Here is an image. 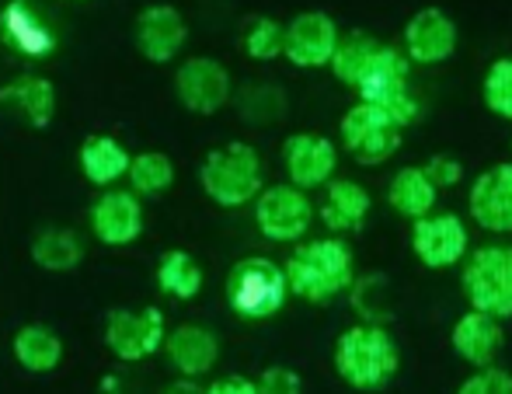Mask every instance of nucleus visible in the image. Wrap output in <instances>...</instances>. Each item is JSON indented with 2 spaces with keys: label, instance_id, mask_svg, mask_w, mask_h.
Here are the masks:
<instances>
[{
  "label": "nucleus",
  "instance_id": "nucleus-1",
  "mask_svg": "<svg viewBox=\"0 0 512 394\" xmlns=\"http://www.w3.org/2000/svg\"><path fill=\"white\" fill-rule=\"evenodd\" d=\"M283 272L293 297L307 300V304H328L352 286L356 259H352V248L342 241V234H331V238H314L293 248Z\"/></svg>",
  "mask_w": 512,
  "mask_h": 394
},
{
  "label": "nucleus",
  "instance_id": "nucleus-2",
  "mask_svg": "<svg viewBox=\"0 0 512 394\" xmlns=\"http://www.w3.org/2000/svg\"><path fill=\"white\" fill-rule=\"evenodd\" d=\"M401 349L387 325L377 321H359L345 328L335 342V374L352 391H380L398 377Z\"/></svg>",
  "mask_w": 512,
  "mask_h": 394
},
{
  "label": "nucleus",
  "instance_id": "nucleus-3",
  "mask_svg": "<svg viewBox=\"0 0 512 394\" xmlns=\"http://www.w3.org/2000/svg\"><path fill=\"white\" fill-rule=\"evenodd\" d=\"M199 185L209 203L223 206V210H241V206L255 203L265 185L262 157L251 143H223V147L209 150L206 161L199 164Z\"/></svg>",
  "mask_w": 512,
  "mask_h": 394
},
{
  "label": "nucleus",
  "instance_id": "nucleus-4",
  "mask_svg": "<svg viewBox=\"0 0 512 394\" xmlns=\"http://www.w3.org/2000/svg\"><path fill=\"white\" fill-rule=\"evenodd\" d=\"M286 300H290V286H286V272L279 262L265 259V255H248L230 265L227 304L237 318L269 321L283 311Z\"/></svg>",
  "mask_w": 512,
  "mask_h": 394
},
{
  "label": "nucleus",
  "instance_id": "nucleus-5",
  "mask_svg": "<svg viewBox=\"0 0 512 394\" xmlns=\"http://www.w3.org/2000/svg\"><path fill=\"white\" fill-rule=\"evenodd\" d=\"M460 286L474 311L512 318V245H485L464 255Z\"/></svg>",
  "mask_w": 512,
  "mask_h": 394
},
{
  "label": "nucleus",
  "instance_id": "nucleus-6",
  "mask_svg": "<svg viewBox=\"0 0 512 394\" xmlns=\"http://www.w3.org/2000/svg\"><path fill=\"white\" fill-rule=\"evenodd\" d=\"M338 136H342L345 154L363 168H377V164L391 161L401 147V126L370 102H359L345 112L338 123Z\"/></svg>",
  "mask_w": 512,
  "mask_h": 394
},
{
  "label": "nucleus",
  "instance_id": "nucleus-7",
  "mask_svg": "<svg viewBox=\"0 0 512 394\" xmlns=\"http://www.w3.org/2000/svg\"><path fill=\"white\" fill-rule=\"evenodd\" d=\"M314 217L317 210L310 203V196L293 182L262 185V192L255 196V227L262 238L276 241V245H297V241H304Z\"/></svg>",
  "mask_w": 512,
  "mask_h": 394
},
{
  "label": "nucleus",
  "instance_id": "nucleus-8",
  "mask_svg": "<svg viewBox=\"0 0 512 394\" xmlns=\"http://www.w3.org/2000/svg\"><path fill=\"white\" fill-rule=\"evenodd\" d=\"M168 321L161 307H143V311H108L105 318V349L115 360L140 363L147 356L161 353Z\"/></svg>",
  "mask_w": 512,
  "mask_h": 394
},
{
  "label": "nucleus",
  "instance_id": "nucleus-9",
  "mask_svg": "<svg viewBox=\"0 0 512 394\" xmlns=\"http://www.w3.org/2000/svg\"><path fill=\"white\" fill-rule=\"evenodd\" d=\"M411 252L425 269H453L471 252V234L457 213H425L411 224Z\"/></svg>",
  "mask_w": 512,
  "mask_h": 394
},
{
  "label": "nucleus",
  "instance_id": "nucleus-10",
  "mask_svg": "<svg viewBox=\"0 0 512 394\" xmlns=\"http://www.w3.org/2000/svg\"><path fill=\"white\" fill-rule=\"evenodd\" d=\"M175 98L192 116H216L234 98L230 70L213 56H192L175 70Z\"/></svg>",
  "mask_w": 512,
  "mask_h": 394
},
{
  "label": "nucleus",
  "instance_id": "nucleus-11",
  "mask_svg": "<svg viewBox=\"0 0 512 394\" xmlns=\"http://www.w3.org/2000/svg\"><path fill=\"white\" fill-rule=\"evenodd\" d=\"M338 25L324 11H304L283 25V56L300 70H321L338 46Z\"/></svg>",
  "mask_w": 512,
  "mask_h": 394
},
{
  "label": "nucleus",
  "instance_id": "nucleus-12",
  "mask_svg": "<svg viewBox=\"0 0 512 394\" xmlns=\"http://www.w3.org/2000/svg\"><path fill=\"white\" fill-rule=\"evenodd\" d=\"M457 21L443 7H422L405 25V56L418 67H439L457 53Z\"/></svg>",
  "mask_w": 512,
  "mask_h": 394
},
{
  "label": "nucleus",
  "instance_id": "nucleus-13",
  "mask_svg": "<svg viewBox=\"0 0 512 394\" xmlns=\"http://www.w3.org/2000/svg\"><path fill=\"white\" fill-rule=\"evenodd\" d=\"M467 213L488 234H512V164H492L471 182Z\"/></svg>",
  "mask_w": 512,
  "mask_h": 394
},
{
  "label": "nucleus",
  "instance_id": "nucleus-14",
  "mask_svg": "<svg viewBox=\"0 0 512 394\" xmlns=\"http://www.w3.org/2000/svg\"><path fill=\"white\" fill-rule=\"evenodd\" d=\"M143 199L133 189H112L91 203V234H95L102 245L108 248H122L133 245L143 234Z\"/></svg>",
  "mask_w": 512,
  "mask_h": 394
},
{
  "label": "nucleus",
  "instance_id": "nucleus-15",
  "mask_svg": "<svg viewBox=\"0 0 512 394\" xmlns=\"http://www.w3.org/2000/svg\"><path fill=\"white\" fill-rule=\"evenodd\" d=\"M283 168L297 189H321L324 182L335 178L338 168V147L321 133H297L286 136L283 143Z\"/></svg>",
  "mask_w": 512,
  "mask_h": 394
},
{
  "label": "nucleus",
  "instance_id": "nucleus-16",
  "mask_svg": "<svg viewBox=\"0 0 512 394\" xmlns=\"http://www.w3.org/2000/svg\"><path fill=\"white\" fill-rule=\"evenodd\" d=\"M189 42V25L171 4H154L136 14V49L150 63H171Z\"/></svg>",
  "mask_w": 512,
  "mask_h": 394
},
{
  "label": "nucleus",
  "instance_id": "nucleus-17",
  "mask_svg": "<svg viewBox=\"0 0 512 394\" xmlns=\"http://www.w3.org/2000/svg\"><path fill=\"white\" fill-rule=\"evenodd\" d=\"M0 35L7 39V46L18 49L25 60H46L56 53L60 39L53 28L42 21V14L25 0H7L0 7Z\"/></svg>",
  "mask_w": 512,
  "mask_h": 394
},
{
  "label": "nucleus",
  "instance_id": "nucleus-18",
  "mask_svg": "<svg viewBox=\"0 0 512 394\" xmlns=\"http://www.w3.org/2000/svg\"><path fill=\"white\" fill-rule=\"evenodd\" d=\"M502 346H506L502 321L485 311H474V307L467 314H460L450 328V349L464 363H471V367H488V363H495Z\"/></svg>",
  "mask_w": 512,
  "mask_h": 394
},
{
  "label": "nucleus",
  "instance_id": "nucleus-19",
  "mask_svg": "<svg viewBox=\"0 0 512 394\" xmlns=\"http://www.w3.org/2000/svg\"><path fill=\"white\" fill-rule=\"evenodd\" d=\"M164 356L171 360V367L182 377H206L209 370L220 360V339L209 332L206 325H196V321H185V325L171 328L164 335Z\"/></svg>",
  "mask_w": 512,
  "mask_h": 394
},
{
  "label": "nucleus",
  "instance_id": "nucleus-20",
  "mask_svg": "<svg viewBox=\"0 0 512 394\" xmlns=\"http://www.w3.org/2000/svg\"><path fill=\"white\" fill-rule=\"evenodd\" d=\"M324 203L317 210V217L324 220L331 234H359L370 220L373 199L366 192V185L352 182V178H331L321 185Z\"/></svg>",
  "mask_w": 512,
  "mask_h": 394
},
{
  "label": "nucleus",
  "instance_id": "nucleus-21",
  "mask_svg": "<svg viewBox=\"0 0 512 394\" xmlns=\"http://www.w3.org/2000/svg\"><path fill=\"white\" fill-rule=\"evenodd\" d=\"M129 150L122 147L115 136H105V133H95L81 143L77 150V164H81V175L88 178L91 185L98 189H108V185H119L129 171Z\"/></svg>",
  "mask_w": 512,
  "mask_h": 394
},
{
  "label": "nucleus",
  "instance_id": "nucleus-22",
  "mask_svg": "<svg viewBox=\"0 0 512 394\" xmlns=\"http://www.w3.org/2000/svg\"><path fill=\"white\" fill-rule=\"evenodd\" d=\"M0 102L14 105L18 116L35 130H46L56 116V88L53 81H46L39 74H25L7 84V88H0Z\"/></svg>",
  "mask_w": 512,
  "mask_h": 394
},
{
  "label": "nucleus",
  "instance_id": "nucleus-23",
  "mask_svg": "<svg viewBox=\"0 0 512 394\" xmlns=\"http://www.w3.org/2000/svg\"><path fill=\"white\" fill-rule=\"evenodd\" d=\"M14 360L28 374H53L63 363V339L49 325H25L14 335Z\"/></svg>",
  "mask_w": 512,
  "mask_h": 394
},
{
  "label": "nucleus",
  "instance_id": "nucleus-24",
  "mask_svg": "<svg viewBox=\"0 0 512 394\" xmlns=\"http://www.w3.org/2000/svg\"><path fill=\"white\" fill-rule=\"evenodd\" d=\"M380 49H384V42L373 39L370 32H352V35H345V39H338L328 67L345 88H359V81H363L373 63H377Z\"/></svg>",
  "mask_w": 512,
  "mask_h": 394
},
{
  "label": "nucleus",
  "instance_id": "nucleus-25",
  "mask_svg": "<svg viewBox=\"0 0 512 394\" xmlns=\"http://www.w3.org/2000/svg\"><path fill=\"white\" fill-rule=\"evenodd\" d=\"M436 196H439V189L429 182V175H425L422 168H401L398 175L391 178V185H387V203H391V210L408 220L432 213Z\"/></svg>",
  "mask_w": 512,
  "mask_h": 394
},
{
  "label": "nucleus",
  "instance_id": "nucleus-26",
  "mask_svg": "<svg viewBox=\"0 0 512 394\" xmlns=\"http://www.w3.org/2000/svg\"><path fill=\"white\" fill-rule=\"evenodd\" d=\"M154 276H157V290H161L164 297H175V300L199 297V290H203V283H206L203 265L192 259L189 252H182V248L164 252L161 259H157Z\"/></svg>",
  "mask_w": 512,
  "mask_h": 394
},
{
  "label": "nucleus",
  "instance_id": "nucleus-27",
  "mask_svg": "<svg viewBox=\"0 0 512 394\" xmlns=\"http://www.w3.org/2000/svg\"><path fill=\"white\" fill-rule=\"evenodd\" d=\"M175 161L161 150H143V154H133L129 157V189L136 192L140 199H154V196H164V192L175 185Z\"/></svg>",
  "mask_w": 512,
  "mask_h": 394
},
{
  "label": "nucleus",
  "instance_id": "nucleus-28",
  "mask_svg": "<svg viewBox=\"0 0 512 394\" xmlns=\"http://www.w3.org/2000/svg\"><path fill=\"white\" fill-rule=\"evenodd\" d=\"M32 259L46 272H70L81 265L84 245L74 231H67V227H46L42 234H35Z\"/></svg>",
  "mask_w": 512,
  "mask_h": 394
},
{
  "label": "nucleus",
  "instance_id": "nucleus-29",
  "mask_svg": "<svg viewBox=\"0 0 512 394\" xmlns=\"http://www.w3.org/2000/svg\"><path fill=\"white\" fill-rule=\"evenodd\" d=\"M345 293H349V304L356 307L363 321H377V325H387V321H391V286H387L384 272L356 276Z\"/></svg>",
  "mask_w": 512,
  "mask_h": 394
},
{
  "label": "nucleus",
  "instance_id": "nucleus-30",
  "mask_svg": "<svg viewBox=\"0 0 512 394\" xmlns=\"http://www.w3.org/2000/svg\"><path fill=\"white\" fill-rule=\"evenodd\" d=\"M237 109H241V119L251 126H272L286 116V95L272 84H255L248 88L241 98H237Z\"/></svg>",
  "mask_w": 512,
  "mask_h": 394
},
{
  "label": "nucleus",
  "instance_id": "nucleus-31",
  "mask_svg": "<svg viewBox=\"0 0 512 394\" xmlns=\"http://www.w3.org/2000/svg\"><path fill=\"white\" fill-rule=\"evenodd\" d=\"M481 102H485V109L492 112V116L512 123V56H499V60L485 70Z\"/></svg>",
  "mask_w": 512,
  "mask_h": 394
},
{
  "label": "nucleus",
  "instance_id": "nucleus-32",
  "mask_svg": "<svg viewBox=\"0 0 512 394\" xmlns=\"http://www.w3.org/2000/svg\"><path fill=\"white\" fill-rule=\"evenodd\" d=\"M241 46L258 63L279 60L283 56V25L276 18H251L241 35Z\"/></svg>",
  "mask_w": 512,
  "mask_h": 394
},
{
  "label": "nucleus",
  "instance_id": "nucleus-33",
  "mask_svg": "<svg viewBox=\"0 0 512 394\" xmlns=\"http://www.w3.org/2000/svg\"><path fill=\"white\" fill-rule=\"evenodd\" d=\"M457 391L460 394H512V374L502 367H495V363L474 367V374L464 377Z\"/></svg>",
  "mask_w": 512,
  "mask_h": 394
},
{
  "label": "nucleus",
  "instance_id": "nucleus-34",
  "mask_svg": "<svg viewBox=\"0 0 512 394\" xmlns=\"http://www.w3.org/2000/svg\"><path fill=\"white\" fill-rule=\"evenodd\" d=\"M422 171L429 175V182L436 185V189H453V185H460V178H464V161L453 154H432L429 161L422 164Z\"/></svg>",
  "mask_w": 512,
  "mask_h": 394
},
{
  "label": "nucleus",
  "instance_id": "nucleus-35",
  "mask_svg": "<svg viewBox=\"0 0 512 394\" xmlns=\"http://www.w3.org/2000/svg\"><path fill=\"white\" fill-rule=\"evenodd\" d=\"M255 381H258V394H300L304 391L300 374L290 367H269V370H262V377H255Z\"/></svg>",
  "mask_w": 512,
  "mask_h": 394
},
{
  "label": "nucleus",
  "instance_id": "nucleus-36",
  "mask_svg": "<svg viewBox=\"0 0 512 394\" xmlns=\"http://www.w3.org/2000/svg\"><path fill=\"white\" fill-rule=\"evenodd\" d=\"M206 391L209 394H258V381L244 374H227V377H216Z\"/></svg>",
  "mask_w": 512,
  "mask_h": 394
},
{
  "label": "nucleus",
  "instance_id": "nucleus-37",
  "mask_svg": "<svg viewBox=\"0 0 512 394\" xmlns=\"http://www.w3.org/2000/svg\"><path fill=\"white\" fill-rule=\"evenodd\" d=\"M105 391H119V381H115V377H105Z\"/></svg>",
  "mask_w": 512,
  "mask_h": 394
}]
</instances>
